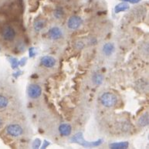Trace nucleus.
<instances>
[{
  "instance_id": "9d476101",
  "label": "nucleus",
  "mask_w": 149,
  "mask_h": 149,
  "mask_svg": "<svg viewBox=\"0 0 149 149\" xmlns=\"http://www.w3.org/2000/svg\"><path fill=\"white\" fill-rule=\"evenodd\" d=\"M9 104V100L8 98L4 96L0 95V109H3L8 106Z\"/></svg>"
},
{
  "instance_id": "f03ea898",
  "label": "nucleus",
  "mask_w": 149,
  "mask_h": 149,
  "mask_svg": "<svg viewBox=\"0 0 149 149\" xmlns=\"http://www.w3.org/2000/svg\"><path fill=\"white\" fill-rule=\"evenodd\" d=\"M16 33L13 27L10 26H5L2 30V37L6 41H13L16 38Z\"/></svg>"
},
{
  "instance_id": "ddd939ff",
  "label": "nucleus",
  "mask_w": 149,
  "mask_h": 149,
  "mask_svg": "<svg viewBox=\"0 0 149 149\" xmlns=\"http://www.w3.org/2000/svg\"><path fill=\"white\" fill-rule=\"evenodd\" d=\"M127 146V143H125V144H122V143H121L120 145H117V144H116V145H113V147L114 148H126Z\"/></svg>"
},
{
  "instance_id": "6e6552de",
  "label": "nucleus",
  "mask_w": 149,
  "mask_h": 149,
  "mask_svg": "<svg viewBox=\"0 0 149 149\" xmlns=\"http://www.w3.org/2000/svg\"><path fill=\"white\" fill-rule=\"evenodd\" d=\"M59 131L63 136H69L72 131L71 126L67 124H63L59 127Z\"/></svg>"
},
{
  "instance_id": "4468645a",
  "label": "nucleus",
  "mask_w": 149,
  "mask_h": 149,
  "mask_svg": "<svg viewBox=\"0 0 149 149\" xmlns=\"http://www.w3.org/2000/svg\"><path fill=\"white\" fill-rule=\"evenodd\" d=\"M55 16H56L57 19H60V17H62L63 16V12L62 10H60V9H57L56 12H55V13H54Z\"/></svg>"
},
{
  "instance_id": "7ed1b4c3",
  "label": "nucleus",
  "mask_w": 149,
  "mask_h": 149,
  "mask_svg": "<svg viewBox=\"0 0 149 149\" xmlns=\"http://www.w3.org/2000/svg\"><path fill=\"white\" fill-rule=\"evenodd\" d=\"M27 93L29 97L32 99H36L40 97V96L42 93V89L41 87L37 84H30L27 88Z\"/></svg>"
},
{
  "instance_id": "2eb2a0df",
  "label": "nucleus",
  "mask_w": 149,
  "mask_h": 149,
  "mask_svg": "<svg viewBox=\"0 0 149 149\" xmlns=\"http://www.w3.org/2000/svg\"><path fill=\"white\" fill-rule=\"evenodd\" d=\"M127 1H130L131 2H138V1H140V0H127Z\"/></svg>"
},
{
  "instance_id": "f8f14e48",
  "label": "nucleus",
  "mask_w": 149,
  "mask_h": 149,
  "mask_svg": "<svg viewBox=\"0 0 149 149\" xmlns=\"http://www.w3.org/2000/svg\"><path fill=\"white\" fill-rule=\"evenodd\" d=\"M45 26V23L42 20H39L34 24V28L36 31H40L41 29H43Z\"/></svg>"
},
{
  "instance_id": "1a4fd4ad",
  "label": "nucleus",
  "mask_w": 149,
  "mask_h": 149,
  "mask_svg": "<svg viewBox=\"0 0 149 149\" xmlns=\"http://www.w3.org/2000/svg\"><path fill=\"white\" fill-rule=\"evenodd\" d=\"M114 50V47L112 43H107L104 46V49H103V51H104V54L106 55V56H110L111 55L112 53Z\"/></svg>"
},
{
  "instance_id": "423d86ee",
  "label": "nucleus",
  "mask_w": 149,
  "mask_h": 149,
  "mask_svg": "<svg viewBox=\"0 0 149 149\" xmlns=\"http://www.w3.org/2000/svg\"><path fill=\"white\" fill-rule=\"evenodd\" d=\"M41 63L42 66L47 68H52L56 65V60L53 56H46L41 59Z\"/></svg>"
},
{
  "instance_id": "dca6fc26",
  "label": "nucleus",
  "mask_w": 149,
  "mask_h": 149,
  "mask_svg": "<svg viewBox=\"0 0 149 149\" xmlns=\"http://www.w3.org/2000/svg\"><path fill=\"white\" fill-rule=\"evenodd\" d=\"M2 119L0 118V128L2 127Z\"/></svg>"
},
{
  "instance_id": "9b49d317",
  "label": "nucleus",
  "mask_w": 149,
  "mask_h": 149,
  "mask_svg": "<svg viewBox=\"0 0 149 149\" xmlns=\"http://www.w3.org/2000/svg\"><path fill=\"white\" fill-rule=\"evenodd\" d=\"M139 125L141 126H145L148 124V113H145V115H143L141 118L139 119Z\"/></svg>"
},
{
  "instance_id": "f257e3e1",
  "label": "nucleus",
  "mask_w": 149,
  "mask_h": 149,
  "mask_svg": "<svg viewBox=\"0 0 149 149\" xmlns=\"http://www.w3.org/2000/svg\"><path fill=\"white\" fill-rule=\"evenodd\" d=\"M100 102L104 106L107 107H112L115 106L118 102V99L114 94L111 93H103L100 97Z\"/></svg>"
},
{
  "instance_id": "39448f33",
  "label": "nucleus",
  "mask_w": 149,
  "mask_h": 149,
  "mask_svg": "<svg viewBox=\"0 0 149 149\" xmlns=\"http://www.w3.org/2000/svg\"><path fill=\"white\" fill-rule=\"evenodd\" d=\"M82 23V19L80 17L77 16H71L70 18L68 19L67 22V26L70 29H77L80 26V25Z\"/></svg>"
},
{
  "instance_id": "20e7f679",
  "label": "nucleus",
  "mask_w": 149,
  "mask_h": 149,
  "mask_svg": "<svg viewBox=\"0 0 149 149\" xmlns=\"http://www.w3.org/2000/svg\"><path fill=\"white\" fill-rule=\"evenodd\" d=\"M6 131L8 134L12 137H19L23 133V130L22 127L19 125H9L6 128Z\"/></svg>"
},
{
  "instance_id": "0eeeda50",
  "label": "nucleus",
  "mask_w": 149,
  "mask_h": 149,
  "mask_svg": "<svg viewBox=\"0 0 149 149\" xmlns=\"http://www.w3.org/2000/svg\"><path fill=\"white\" fill-rule=\"evenodd\" d=\"M48 34L49 37L53 40H58L62 36V31L58 27H53L52 29H49Z\"/></svg>"
}]
</instances>
